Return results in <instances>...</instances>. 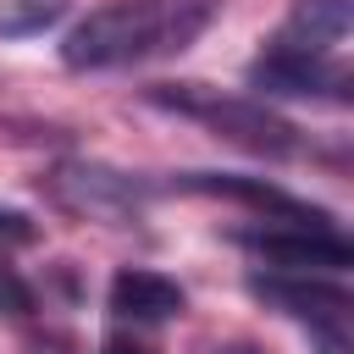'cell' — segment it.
<instances>
[{
    "mask_svg": "<svg viewBox=\"0 0 354 354\" xmlns=\"http://www.w3.org/2000/svg\"><path fill=\"white\" fill-rule=\"evenodd\" d=\"M216 11L221 0H111L61 39V61L72 72H105V66L177 55L210 28Z\"/></svg>",
    "mask_w": 354,
    "mask_h": 354,
    "instance_id": "cell-1",
    "label": "cell"
},
{
    "mask_svg": "<svg viewBox=\"0 0 354 354\" xmlns=\"http://www.w3.org/2000/svg\"><path fill=\"white\" fill-rule=\"evenodd\" d=\"M144 100L160 105V111H177V116H188L199 127H210L216 138H227V144H238L249 155L288 160V155L304 149L299 127L288 116H277L266 100H249V94H221L210 83H155V88H144Z\"/></svg>",
    "mask_w": 354,
    "mask_h": 354,
    "instance_id": "cell-2",
    "label": "cell"
},
{
    "mask_svg": "<svg viewBox=\"0 0 354 354\" xmlns=\"http://www.w3.org/2000/svg\"><path fill=\"white\" fill-rule=\"evenodd\" d=\"M232 243H243L249 254L282 266L288 277H310V271H343L354 260L348 238L337 232V221L321 216H266L249 227H232Z\"/></svg>",
    "mask_w": 354,
    "mask_h": 354,
    "instance_id": "cell-3",
    "label": "cell"
},
{
    "mask_svg": "<svg viewBox=\"0 0 354 354\" xmlns=\"http://www.w3.org/2000/svg\"><path fill=\"white\" fill-rule=\"evenodd\" d=\"M249 88H266V94H310V100H348V66L343 55L337 61H321V55H299V50H282V44H266V55L249 61Z\"/></svg>",
    "mask_w": 354,
    "mask_h": 354,
    "instance_id": "cell-4",
    "label": "cell"
},
{
    "mask_svg": "<svg viewBox=\"0 0 354 354\" xmlns=\"http://www.w3.org/2000/svg\"><path fill=\"white\" fill-rule=\"evenodd\" d=\"M50 188H55V199H61V205H72V210H83V216L122 221V216H133V210H138V199H144L155 183L127 177V171H111V166L72 160V166H61V171L50 177Z\"/></svg>",
    "mask_w": 354,
    "mask_h": 354,
    "instance_id": "cell-5",
    "label": "cell"
},
{
    "mask_svg": "<svg viewBox=\"0 0 354 354\" xmlns=\"http://www.w3.org/2000/svg\"><path fill=\"white\" fill-rule=\"evenodd\" d=\"M249 293L266 299L271 310L304 321V326H343L354 315V299L343 282H321V277H249Z\"/></svg>",
    "mask_w": 354,
    "mask_h": 354,
    "instance_id": "cell-6",
    "label": "cell"
},
{
    "mask_svg": "<svg viewBox=\"0 0 354 354\" xmlns=\"http://www.w3.org/2000/svg\"><path fill=\"white\" fill-rule=\"evenodd\" d=\"M348 39V0H293L282 33L271 44L282 50H299V55H321V61H337Z\"/></svg>",
    "mask_w": 354,
    "mask_h": 354,
    "instance_id": "cell-7",
    "label": "cell"
},
{
    "mask_svg": "<svg viewBox=\"0 0 354 354\" xmlns=\"http://www.w3.org/2000/svg\"><path fill=\"white\" fill-rule=\"evenodd\" d=\"M183 288L171 282V277H160V271H144V266H122L116 277H111V310L122 315V321H171V315H183Z\"/></svg>",
    "mask_w": 354,
    "mask_h": 354,
    "instance_id": "cell-8",
    "label": "cell"
},
{
    "mask_svg": "<svg viewBox=\"0 0 354 354\" xmlns=\"http://www.w3.org/2000/svg\"><path fill=\"white\" fill-rule=\"evenodd\" d=\"M66 17V0H0V39H33Z\"/></svg>",
    "mask_w": 354,
    "mask_h": 354,
    "instance_id": "cell-9",
    "label": "cell"
},
{
    "mask_svg": "<svg viewBox=\"0 0 354 354\" xmlns=\"http://www.w3.org/2000/svg\"><path fill=\"white\" fill-rule=\"evenodd\" d=\"M33 238H39L33 216H22V210H0V249H28Z\"/></svg>",
    "mask_w": 354,
    "mask_h": 354,
    "instance_id": "cell-10",
    "label": "cell"
},
{
    "mask_svg": "<svg viewBox=\"0 0 354 354\" xmlns=\"http://www.w3.org/2000/svg\"><path fill=\"white\" fill-rule=\"evenodd\" d=\"M216 354H266V348H260V343H221Z\"/></svg>",
    "mask_w": 354,
    "mask_h": 354,
    "instance_id": "cell-11",
    "label": "cell"
},
{
    "mask_svg": "<svg viewBox=\"0 0 354 354\" xmlns=\"http://www.w3.org/2000/svg\"><path fill=\"white\" fill-rule=\"evenodd\" d=\"M100 354H149V348H138V343H105Z\"/></svg>",
    "mask_w": 354,
    "mask_h": 354,
    "instance_id": "cell-12",
    "label": "cell"
}]
</instances>
